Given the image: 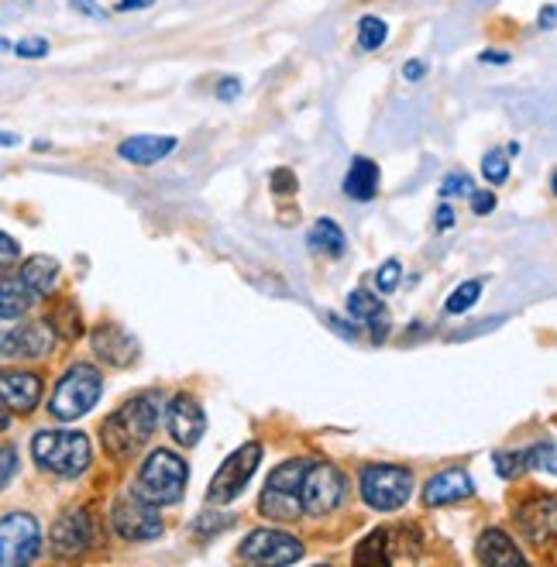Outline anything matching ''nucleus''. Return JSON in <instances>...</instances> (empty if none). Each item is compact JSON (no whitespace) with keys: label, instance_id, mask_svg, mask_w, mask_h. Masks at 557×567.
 <instances>
[{"label":"nucleus","instance_id":"obj_40","mask_svg":"<svg viewBox=\"0 0 557 567\" xmlns=\"http://www.w3.org/2000/svg\"><path fill=\"white\" fill-rule=\"evenodd\" d=\"M217 93H221V101H231V97H238V93H241V83H238L234 76H228V80H221Z\"/></svg>","mask_w":557,"mask_h":567},{"label":"nucleus","instance_id":"obj_45","mask_svg":"<svg viewBox=\"0 0 557 567\" xmlns=\"http://www.w3.org/2000/svg\"><path fill=\"white\" fill-rule=\"evenodd\" d=\"M479 59L482 62H509V55H503V52H482Z\"/></svg>","mask_w":557,"mask_h":567},{"label":"nucleus","instance_id":"obj_33","mask_svg":"<svg viewBox=\"0 0 557 567\" xmlns=\"http://www.w3.org/2000/svg\"><path fill=\"white\" fill-rule=\"evenodd\" d=\"M399 275H402V265H399L396 259H389V262L376 272V286H379V293H392V290L399 286Z\"/></svg>","mask_w":557,"mask_h":567},{"label":"nucleus","instance_id":"obj_17","mask_svg":"<svg viewBox=\"0 0 557 567\" xmlns=\"http://www.w3.org/2000/svg\"><path fill=\"white\" fill-rule=\"evenodd\" d=\"M0 392H4L8 409L31 413L42 399V378L35 371H4V378H0Z\"/></svg>","mask_w":557,"mask_h":567},{"label":"nucleus","instance_id":"obj_31","mask_svg":"<svg viewBox=\"0 0 557 567\" xmlns=\"http://www.w3.org/2000/svg\"><path fill=\"white\" fill-rule=\"evenodd\" d=\"M523 468H530V458L526 454H495V471H500L503 479L523 475Z\"/></svg>","mask_w":557,"mask_h":567},{"label":"nucleus","instance_id":"obj_6","mask_svg":"<svg viewBox=\"0 0 557 567\" xmlns=\"http://www.w3.org/2000/svg\"><path fill=\"white\" fill-rule=\"evenodd\" d=\"M358 489H361L365 506L379 510V513H392L410 502L413 475L399 464H365L358 475Z\"/></svg>","mask_w":557,"mask_h":567},{"label":"nucleus","instance_id":"obj_35","mask_svg":"<svg viewBox=\"0 0 557 567\" xmlns=\"http://www.w3.org/2000/svg\"><path fill=\"white\" fill-rule=\"evenodd\" d=\"M21 59H42V55H49V42L45 39H24V42H18V45H11Z\"/></svg>","mask_w":557,"mask_h":567},{"label":"nucleus","instance_id":"obj_34","mask_svg":"<svg viewBox=\"0 0 557 567\" xmlns=\"http://www.w3.org/2000/svg\"><path fill=\"white\" fill-rule=\"evenodd\" d=\"M224 526H231V516H217V513H203L200 519H197V533H200V537H203V533H210V537H213V533H221Z\"/></svg>","mask_w":557,"mask_h":567},{"label":"nucleus","instance_id":"obj_46","mask_svg":"<svg viewBox=\"0 0 557 567\" xmlns=\"http://www.w3.org/2000/svg\"><path fill=\"white\" fill-rule=\"evenodd\" d=\"M554 18H557V11H554V8H544V14H540V24H544V28H550V24H554Z\"/></svg>","mask_w":557,"mask_h":567},{"label":"nucleus","instance_id":"obj_44","mask_svg":"<svg viewBox=\"0 0 557 567\" xmlns=\"http://www.w3.org/2000/svg\"><path fill=\"white\" fill-rule=\"evenodd\" d=\"M148 4H155V0H120L117 11H138V8H148Z\"/></svg>","mask_w":557,"mask_h":567},{"label":"nucleus","instance_id":"obj_43","mask_svg":"<svg viewBox=\"0 0 557 567\" xmlns=\"http://www.w3.org/2000/svg\"><path fill=\"white\" fill-rule=\"evenodd\" d=\"M451 224H454V210H451L448 203H444V207H438V228H444V231H448Z\"/></svg>","mask_w":557,"mask_h":567},{"label":"nucleus","instance_id":"obj_25","mask_svg":"<svg viewBox=\"0 0 557 567\" xmlns=\"http://www.w3.org/2000/svg\"><path fill=\"white\" fill-rule=\"evenodd\" d=\"M309 244H314L317 251H327V255H340L345 251V234H340V228L334 224V220H317L314 231H309Z\"/></svg>","mask_w":557,"mask_h":567},{"label":"nucleus","instance_id":"obj_10","mask_svg":"<svg viewBox=\"0 0 557 567\" xmlns=\"http://www.w3.org/2000/svg\"><path fill=\"white\" fill-rule=\"evenodd\" d=\"M155 510L159 506H151V502H145L141 495L120 498L111 513L114 533L120 540H132V544H148L155 537H162V519Z\"/></svg>","mask_w":557,"mask_h":567},{"label":"nucleus","instance_id":"obj_47","mask_svg":"<svg viewBox=\"0 0 557 567\" xmlns=\"http://www.w3.org/2000/svg\"><path fill=\"white\" fill-rule=\"evenodd\" d=\"M554 197H557V172H554Z\"/></svg>","mask_w":557,"mask_h":567},{"label":"nucleus","instance_id":"obj_12","mask_svg":"<svg viewBox=\"0 0 557 567\" xmlns=\"http://www.w3.org/2000/svg\"><path fill=\"white\" fill-rule=\"evenodd\" d=\"M516 529H519V537L530 540L534 547L557 540V495H540L526 502V506H519Z\"/></svg>","mask_w":557,"mask_h":567},{"label":"nucleus","instance_id":"obj_27","mask_svg":"<svg viewBox=\"0 0 557 567\" xmlns=\"http://www.w3.org/2000/svg\"><path fill=\"white\" fill-rule=\"evenodd\" d=\"M355 564H389V554H386V529L368 533V537L361 540V547L355 550Z\"/></svg>","mask_w":557,"mask_h":567},{"label":"nucleus","instance_id":"obj_21","mask_svg":"<svg viewBox=\"0 0 557 567\" xmlns=\"http://www.w3.org/2000/svg\"><path fill=\"white\" fill-rule=\"evenodd\" d=\"M479 560L492 567H513V564H523V554L503 529H485L479 540Z\"/></svg>","mask_w":557,"mask_h":567},{"label":"nucleus","instance_id":"obj_39","mask_svg":"<svg viewBox=\"0 0 557 567\" xmlns=\"http://www.w3.org/2000/svg\"><path fill=\"white\" fill-rule=\"evenodd\" d=\"M14 464H18V451L4 448V475H0V482H4V485H11V479H14Z\"/></svg>","mask_w":557,"mask_h":567},{"label":"nucleus","instance_id":"obj_42","mask_svg":"<svg viewBox=\"0 0 557 567\" xmlns=\"http://www.w3.org/2000/svg\"><path fill=\"white\" fill-rule=\"evenodd\" d=\"M427 73V66H423V62L420 59H413V62H407V70H402V76H407L410 83H417L420 76Z\"/></svg>","mask_w":557,"mask_h":567},{"label":"nucleus","instance_id":"obj_30","mask_svg":"<svg viewBox=\"0 0 557 567\" xmlns=\"http://www.w3.org/2000/svg\"><path fill=\"white\" fill-rule=\"evenodd\" d=\"M482 172H485L488 182H506V176H509V159H506L503 151H488L485 159H482Z\"/></svg>","mask_w":557,"mask_h":567},{"label":"nucleus","instance_id":"obj_28","mask_svg":"<svg viewBox=\"0 0 557 567\" xmlns=\"http://www.w3.org/2000/svg\"><path fill=\"white\" fill-rule=\"evenodd\" d=\"M479 296H482V282L479 279H472V282H461V286L448 296V303H444V309L451 313H464V309H472L475 303H479Z\"/></svg>","mask_w":557,"mask_h":567},{"label":"nucleus","instance_id":"obj_16","mask_svg":"<svg viewBox=\"0 0 557 567\" xmlns=\"http://www.w3.org/2000/svg\"><path fill=\"white\" fill-rule=\"evenodd\" d=\"M475 492L469 471L464 468H448L441 475H433L423 489V502L427 506H454V502H464Z\"/></svg>","mask_w":557,"mask_h":567},{"label":"nucleus","instance_id":"obj_22","mask_svg":"<svg viewBox=\"0 0 557 567\" xmlns=\"http://www.w3.org/2000/svg\"><path fill=\"white\" fill-rule=\"evenodd\" d=\"M345 193L358 203L376 197L379 193V166L371 159H365V155H358L348 169V176H345Z\"/></svg>","mask_w":557,"mask_h":567},{"label":"nucleus","instance_id":"obj_2","mask_svg":"<svg viewBox=\"0 0 557 567\" xmlns=\"http://www.w3.org/2000/svg\"><path fill=\"white\" fill-rule=\"evenodd\" d=\"M31 454L39 468L52 471L62 479H76L90 468V440L80 430H42L31 437Z\"/></svg>","mask_w":557,"mask_h":567},{"label":"nucleus","instance_id":"obj_20","mask_svg":"<svg viewBox=\"0 0 557 567\" xmlns=\"http://www.w3.org/2000/svg\"><path fill=\"white\" fill-rule=\"evenodd\" d=\"M348 313L358 324H365L371 334H376V340L386 337V330H389V309L371 293H351L348 296Z\"/></svg>","mask_w":557,"mask_h":567},{"label":"nucleus","instance_id":"obj_5","mask_svg":"<svg viewBox=\"0 0 557 567\" xmlns=\"http://www.w3.org/2000/svg\"><path fill=\"white\" fill-rule=\"evenodd\" d=\"M309 461L306 458H296V461H286L278 464L272 475H269V485L259 498V510L262 516L275 519V523H290L296 519L303 510V475H306Z\"/></svg>","mask_w":557,"mask_h":567},{"label":"nucleus","instance_id":"obj_1","mask_svg":"<svg viewBox=\"0 0 557 567\" xmlns=\"http://www.w3.org/2000/svg\"><path fill=\"white\" fill-rule=\"evenodd\" d=\"M159 420H162V399L155 392L124 402L104 420V430H101L107 454L132 458L135 451H141L148 444V437L159 430Z\"/></svg>","mask_w":557,"mask_h":567},{"label":"nucleus","instance_id":"obj_4","mask_svg":"<svg viewBox=\"0 0 557 567\" xmlns=\"http://www.w3.org/2000/svg\"><path fill=\"white\" fill-rule=\"evenodd\" d=\"M104 392V378L93 365H73L66 375L59 378V386L52 392V402H49V413L55 420H80L86 417L93 406H97Z\"/></svg>","mask_w":557,"mask_h":567},{"label":"nucleus","instance_id":"obj_26","mask_svg":"<svg viewBox=\"0 0 557 567\" xmlns=\"http://www.w3.org/2000/svg\"><path fill=\"white\" fill-rule=\"evenodd\" d=\"M386 35H389V28H386V21H382V18H376V14H365V18L358 21V45H361L365 52H376V49H382Z\"/></svg>","mask_w":557,"mask_h":567},{"label":"nucleus","instance_id":"obj_36","mask_svg":"<svg viewBox=\"0 0 557 567\" xmlns=\"http://www.w3.org/2000/svg\"><path fill=\"white\" fill-rule=\"evenodd\" d=\"M272 189H275V193H293V189H296V176L290 169L272 172Z\"/></svg>","mask_w":557,"mask_h":567},{"label":"nucleus","instance_id":"obj_13","mask_svg":"<svg viewBox=\"0 0 557 567\" xmlns=\"http://www.w3.org/2000/svg\"><path fill=\"white\" fill-rule=\"evenodd\" d=\"M169 433H172V440L179 448H197L200 444V437H203V430H207V417H203V409H200V402L193 399V396H176L172 402H169Z\"/></svg>","mask_w":557,"mask_h":567},{"label":"nucleus","instance_id":"obj_14","mask_svg":"<svg viewBox=\"0 0 557 567\" xmlns=\"http://www.w3.org/2000/svg\"><path fill=\"white\" fill-rule=\"evenodd\" d=\"M93 351H97L101 361H107L114 368H128L138 361V340L117 324H101L93 330Z\"/></svg>","mask_w":557,"mask_h":567},{"label":"nucleus","instance_id":"obj_18","mask_svg":"<svg viewBox=\"0 0 557 567\" xmlns=\"http://www.w3.org/2000/svg\"><path fill=\"white\" fill-rule=\"evenodd\" d=\"M52 324L39 321V324H24L18 330L4 334V358L24 355V358H42L52 348Z\"/></svg>","mask_w":557,"mask_h":567},{"label":"nucleus","instance_id":"obj_19","mask_svg":"<svg viewBox=\"0 0 557 567\" xmlns=\"http://www.w3.org/2000/svg\"><path fill=\"white\" fill-rule=\"evenodd\" d=\"M176 148V138L172 135H138V138H128L117 151H120V159L124 162H132V166H155V162H162L166 155H172Z\"/></svg>","mask_w":557,"mask_h":567},{"label":"nucleus","instance_id":"obj_9","mask_svg":"<svg viewBox=\"0 0 557 567\" xmlns=\"http://www.w3.org/2000/svg\"><path fill=\"white\" fill-rule=\"evenodd\" d=\"M340 498H345V475L327 461H309L303 475V510L309 516H324L340 506Z\"/></svg>","mask_w":557,"mask_h":567},{"label":"nucleus","instance_id":"obj_41","mask_svg":"<svg viewBox=\"0 0 557 567\" xmlns=\"http://www.w3.org/2000/svg\"><path fill=\"white\" fill-rule=\"evenodd\" d=\"M0 241H4V269H11L14 259H18V244H14L11 234H0Z\"/></svg>","mask_w":557,"mask_h":567},{"label":"nucleus","instance_id":"obj_32","mask_svg":"<svg viewBox=\"0 0 557 567\" xmlns=\"http://www.w3.org/2000/svg\"><path fill=\"white\" fill-rule=\"evenodd\" d=\"M475 189H472V179L464 176V172H451L444 182H441V197H472Z\"/></svg>","mask_w":557,"mask_h":567},{"label":"nucleus","instance_id":"obj_38","mask_svg":"<svg viewBox=\"0 0 557 567\" xmlns=\"http://www.w3.org/2000/svg\"><path fill=\"white\" fill-rule=\"evenodd\" d=\"M70 8H76L83 18H93V21H101V18H104L101 4H93V0H70Z\"/></svg>","mask_w":557,"mask_h":567},{"label":"nucleus","instance_id":"obj_8","mask_svg":"<svg viewBox=\"0 0 557 567\" xmlns=\"http://www.w3.org/2000/svg\"><path fill=\"white\" fill-rule=\"evenodd\" d=\"M42 550V529L35 516L28 513H8L0 523V564L4 567H24Z\"/></svg>","mask_w":557,"mask_h":567},{"label":"nucleus","instance_id":"obj_11","mask_svg":"<svg viewBox=\"0 0 557 567\" xmlns=\"http://www.w3.org/2000/svg\"><path fill=\"white\" fill-rule=\"evenodd\" d=\"M238 557L252 564H293L303 557V544L293 533H283V529H255V533H248Z\"/></svg>","mask_w":557,"mask_h":567},{"label":"nucleus","instance_id":"obj_37","mask_svg":"<svg viewBox=\"0 0 557 567\" xmlns=\"http://www.w3.org/2000/svg\"><path fill=\"white\" fill-rule=\"evenodd\" d=\"M472 210H475L479 217L492 213V210H495V197L485 193V189H475V193H472Z\"/></svg>","mask_w":557,"mask_h":567},{"label":"nucleus","instance_id":"obj_23","mask_svg":"<svg viewBox=\"0 0 557 567\" xmlns=\"http://www.w3.org/2000/svg\"><path fill=\"white\" fill-rule=\"evenodd\" d=\"M55 279H59V265H55V259H45V255H35L21 269V282L35 296H45L55 286Z\"/></svg>","mask_w":557,"mask_h":567},{"label":"nucleus","instance_id":"obj_15","mask_svg":"<svg viewBox=\"0 0 557 567\" xmlns=\"http://www.w3.org/2000/svg\"><path fill=\"white\" fill-rule=\"evenodd\" d=\"M90 547V519L83 510L62 513L52 526V550L59 557H76Z\"/></svg>","mask_w":557,"mask_h":567},{"label":"nucleus","instance_id":"obj_7","mask_svg":"<svg viewBox=\"0 0 557 567\" xmlns=\"http://www.w3.org/2000/svg\"><path fill=\"white\" fill-rule=\"evenodd\" d=\"M259 461H262V444H255V440H252V444L238 448L231 458H224V464L217 468V475H213V482L207 489V502H213V506L234 502L244 492V485L252 482Z\"/></svg>","mask_w":557,"mask_h":567},{"label":"nucleus","instance_id":"obj_24","mask_svg":"<svg viewBox=\"0 0 557 567\" xmlns=\"http://www.w3.org/2000/svg\"><path fill=\"white\" fill-rule=\"evenodd\" d=\"M31 300H35V293H31L24 282L18 279H4V321L8 324H14V321H21L24 313H28V306H31Z\"/></svg>","mask_w":557,"mask_h":567},{"label":"nucleus","instance_id":"obj_29","mask_svg":"<svg viewBox=\"0 0 557 567\" xmlns=\"http://www.w3.org/2000/svg\"><path fill=\"white\" fill-rule=\"evenodd\" d=\"M526 458H530V468H540V471H550V475H557V440L537 444L534 451H526Z\"/></svg>","mask_w":557,"mask_h":567},{"label":"nucleus","instance_id":"obj_3","mask_svg":"<svg viewBox=\"0 0 557 567\" xmlns=\"http://www.w3.org/2000/svg\"><path fill=\"white\" fill-rule=\"evenodd\" d=\"M186 479H190V468H186L182 458H176L172 451H151L138 471V485L135 495H141L151 506H176L186 492Z\"/></svg>","mask_w":557,"mask_h":567}]
</instances>
